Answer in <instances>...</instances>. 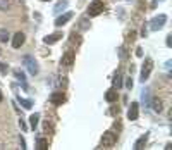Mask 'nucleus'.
I'll list each match as a JSON object with an SVG mask.
<instances>
[{"label":"nucleus","instance_id":"nucleus-20","mask_svg":"<svg viewBox=\"0 0 172 150\" xmlns=\"http://www.w3.org/2000/svg\"><path fill=\"white\" fill-rule=\"evenodd\" d=\"M66 5H67V2H66V0H64V2H59V4L55 5V9H53V12H55V14H59V12L62 11V9L66 7Z\"/></svg>","mask_w":172,"mask_h":150},{"label":"nucleus","instance_id":"nucleus-12","mask_svg":"<svg viewBox=\"0 0 172 150\" xmlns=\"http://www.w3.org/2000/svg\"><path fill=\"white\" fill-rule=\"evenodd\" d=\"M146 142H148V133H145L143 136H139V138L136 140V143H134V148H136V150H141V148H145Z\"/></svg>","mask_w":172,"mask_h":150},{"label":"nucleus","instance_id":"nucleus-27","mask_svg":"<svg viewBox=\"0 0 172 150\" xmlns=\"http://www.w3.org/2000/svg\"><path fill=\"white\" fill-rule=\"evenodd\" d=\"M172 45V35H167V47Z\"/></svg>","mask_w":172,"mask_h":150},{"label":"nucleus","instance_id":"nucleus-1","mask_svg":"<svg viewBox=\"0 0 172 150\" xmlns=\"http://www.w3.org/2000/svg\"><path fill=\"white\" fill-rule=\"evenodd\" d=\"M117 142V135L114 131H107L103 133L102 136V142H100V148H112Z\"/></svg>","mask_w":172,"mask_h":150},{"label":"nucleus","instance_id":"nucleus-21","mask_svg":"<svg viewBox=\"0 0 172 150\" xmlns=\"http://www.w3.org/2000/svg\"><path fill=\"white\" fill-rule=\"evenodd\" d=\"M71 43H76V45H79L81 43V36L76 33H71Z\"/></svg>","mask_w":172,"mask_h":150},{"label":"nucleus","instance_id":"nucleus-30","mask_svg":"<svg viewBox=\"0 0 172 150\" xmlns=\"http://www.w3.org/2000/svg\"><path fill=\"white\" fill-rule=\"evenodd\" d=\"M136 55H138V57H141V55H143V52H141V49H138V50H136Z\"/></svg>","mask_w":172,"mask_h":150},{"label":"nucleus","instance_id":"nucleus-31","mask_svg":"<svg viewBox=\"0 0 172 150\" xmlns=\"http://www.w3.org/2000/svg\"><path fill=\"white\" fill-rule=\"evenodd\" d=\"M4 100V95H2V91H0V102Z\"/></svg>","mask_w":172,"mask_h":150},{"label":"nucleus","instance_id":"nucleus-10","mask_svg":"<svg viewBox=\"0 0 172 150\" xmlns=\"http://www.w3.org/2000/svg\"><path fill=\"white\" fill-rule=\"evenodd\" d=\"M72 19V12H66V14L59 16V17L55 19V26H64V24L67 23V21H71Z\"/></svg>","mask_w":172,"mask_h":150},{"label":"nucleus","instance_id":"nucleus-19","mask_svg":"<svg viewBox=\"0 0 172 150\" xmlns=\"http://www.w3.org/2000/svg\"><path fill=\"white\" fill-rule=\"evenodd\" d=\"M141 98H143V104H145L146 107H150V91H148V90H145V91H143Z\"/></svg>","mask_w":172,"mask_h":150},{"label":"nucleus","instance_id":"nucleus-9","mask_svg":"<svg viewBox=\"0 0 172 150\" xmlns=\"http://www.w3.org/2000/svg\"><path fill=\"white\" fill-rule=\"evenodd\" d=\"M24 41H26V36H24V33L17 31V33L14 35V38H12V47H14V49H19V47L24 43Z\"/></svg>","mask_w":172,"mask_h":150},{"label":"nucleus","instance_id":"nucleus-2","mask_svg":"<svg viewBox=\"0 0 172 150\" xmlns=\"http://www.w3.org/2000/svg\"><path fill=\"white\" fill-rule=\"evenodd\" d=\"M103 9H105V5L102 0H93L90 4V7H88V16L90 17H97V16H100L103 12Z\"/></svg>","mask_w":172,"mask_h":150},{"label":"nucleus","instance_id":"nucleus-16","mask_svg":"<svg viewBox=\"0 0 172 150\" xmlns=\"http://www.w3.org/2000/svg\"><path fill=\"white\" fill-rule=\"evenodd\" d=\"M36 148L38 150H47V148H48V142H47L45 138H40L36 142Z\"/></svg>","mask_w":172,"mask_h":150},{"label":"nucleus","instance_id":"nucleus-3","mask_svg":"<svg viewBox=\"0 0 172 150\" xmlns=\"http://www.w3.org/2000/svg\"><path fill=\"white\" fill-rule=\"evenodd\" d=\"M152 69H153V62H152V59H150V57H146V59H145V64H143V68H141V76H139V81L145 83L146 79L150 78V74H152Z\"/></svg>","mask_w":172,"mask_h":150},{"label":"nucleus","instance_id":"nucleus-17","mask_svg":"<svg viewBox=\"0 0 172 150\" xmlns=\"http://www.w3.org/2000/svg\"><path fill=\"white\" fill-rule=\"evenodd\" d=\"M17 100H19V104L23 105L24 109H31V107H33V102H31V100H28V98H21V97H19Z\"/></svg>","mask_w":172,"mask_h":150},{"label":"nucleus","instance_id":"nucleus-13","mask_svg":"<svg viewBox=\"0 0 172 150\" xmlns=\"http://www.w3.org/2000/svg\"><path fill=\"white\" fill-rule=\"evenodd\" d=\"M105 100H107V102H115L117 100V91L114 90V88H112V90H109L107 93H105Z\"/></svg>","mask_w":172,"mask_h":150},{"label":"nucleus","instance_id":"nucleus-5","mask_svg":"<svg viewBox=\"0 0 172 150\" xmlns=\"http://www.w3.org/2000/svg\"><path fill=\"white\" fill-rule=\"evenodd\" d=\"M165 21H167V16H165V14H160V16H157V17L152 19L150 28H152L153 31H158V30H162V28L165 26Z\"/></svg>","mask_w":172,"mask_h":150},{"label":"nucleus","instance_id":"nucleus-7","mask_svg":"<svg viewBox=\"0 0 172 150\" xmlns=\"http://www.w3.org/2000/svg\"><path fill=\"white\" fill-rule=\"evenodd\" d=\"M139 116V104L138 102H133L131 107H129V110H127V119L129 121H136Z\"/></svg>","mask_w":172,"mask_h":150},{"label":"nucleus","instance_id":"nucleus-14","mask_svg":"<svg viewBox=\"0 0 172 150\" xmlns=\"http://www.w3.org/2000/svg\"><path fill=\"white\" fill-rule=\"evenodd\" d=\"M150 105L153 107L155 112H162V109H164V107H162V100H160V98H153V102H152Z\"/></svg>","mask_w":172,"mask_h":150},{"label":"nucleus","instance_id":"nucleus-24","mask_svg":"<svg viewBox=\"0 0 172 150\" xmlns=\"http://www.w3.org/2000/svg\"><path fill=\"white\" fill-rule=\"evenodd\" d=\"M114 85H115L117 88H120V87H122V79H120V76H119V74L115 76V79H114Z\"/></svg>","mask_w":172,"mask_h":150},{"label":"nucleus","instance_id":"nucleus-4","mask_svg":"<svg viewBox=\"0 0 172 150\" xmlns=\"http://www.w3.org/2000/svg\"><path fill=\"white\" fill-rule=\"evenodd\" d=\"M23 62H24V66L28 68V71H29V74H38V71H40V68H38V62L33 59L31 55H24V59H23Z\"/></svg>","mask_w":172,"mask_h":150},{"label":"nucleus","instance_id":"nucleus-15","mask_svg":"<svg viewBox=\"0 0 172 150\" xmlns=\"http://www.w3.org/2000/svg\"><path fill=\"white\" fill-rule=\"evenodd\" d=\"M14 76L23 83V85H26V76H24V73L21 71V69H14Z\"/></svg>","mask_w":172,"mask_h":150},{"label":"nucleus","instance_id":"nucleus-25","mask_svg":"<svg viewBox=\"0 0 172 150\" xmlns=\"http://www.w3.org/2000/svg\"><path fill=\"white\" fill-rule=\"evenodd\" d=\"M0 71L4 73V74H5V73H7V66H5L4 62H0Z\"/></svg>","mask_w":172,"mask_h":150},{"label":"nucleus","instance_id":"nucleus-26","mask_svg":"<svg viewBox=\"0 0 172 150\" xmlns=\"http://www.w3.org/2000/svg\"><path fill=\"white\" fill-rule=\"evenodd\" d=\"M126 87L129 88V90L133 88V79H131V78H127V81H126Z\"/></svg>","mask_w":172,"mask_h":150},{"label":"nucleus","instance_id":"nucleus-29","mask_svg":"<svg viewBox=\"0 0 172 150\" xmlns=\"http://www.w3.org/2000/svg\"><path fill=\"white\" fill-rule=\"evenodd\" d=\"M45 131H52V126L48 123H45Z\"/></svg>","mask_w":172,"mask_h":150},{"label":"nucleus","instance_id":"nucleus-8","mask_svg":"<svg viewBox=\"0 0 172 150\" xmlns=\"http://www.w3.org/2000/svg\"><path fill=\"white\" fill-rule=\"evenodd\" d=\"M50 102H52L53 105H62L64 102H66V95H64V91H53V93L50 95Z\"/></svg>","mask_w":172,"mask_h":150},{"label":"nucleus","instance_id":"nucleus-22","mask_svg":"<svg viewBox=\"0 0 172 150\" xmlns=\"http://www.w3.org/2000/svg\"><path fill=\"white\" fill-rule=\"evenodd\" d=\"M11 7V2L9 0H0V11H7Z\"/></svg>","mask_w":172,"mask_h":150},{"label":"nucleus","instance_id":"nucleus-6","mask_svg":"<svg viewBox=\"0 0 172 150\" xmlns=\"http://www.w3.org/2000/svg\"><path fill=\"white\" fill-rule=\"evenodd\" d=\"M74 59H76L74 50H67V52L62 55V59H60V64H62V66H66V68H71L72 64H74Z\"/></svg>","mask_w":172,"mask_h":150},{"label":"nucleus","instance_id":"nucleus-11","mask_svg":"<svg viewBox=\"0 0 172 150\" xmlns=\"http://www.w3.org/2000/svg\"><path fill=\"white\" fill-rule=\"evenodd\" d=\"M60 38H62V33L57 31V33H52V35H48V36H45V38H43V41H45L47 45H52V43H57Z\"/></svg>","mask_w":172,"mask_h":150},{"label":"nucleus","instance_id":"nucleus-23","mask_svg":"<svg viewBox=\"0 0 172 150\" xmlns=\"http://www.w3.org/2000/svg\"><path fill=\"white\" fill-rule=\"evenodd\" d=\"M7 38H9L7 30H0V41H7Z\"/></svg>","mask_w":172,"mask_h":150},{"label":"nucleus","instance_id":"nucleus-28","mask_svg":"<svg viewBox=\"0 0 172 150\" xmlns=\"http://www.w3.org/2000/svg\"><path fill=\"white\" fill-rule=\"evenodd\" d=\"M19 142H21V148H26V142H24V138H19Z\"/></svg>","mask_w":172,"mask_h":150},{"label":"nucleus","instance_id":"nucleus-18","mask_svg":"<svg viewBox=\"0 0 172 150\" xmlns=\"http://www.w3.org/2000/svg\"><path fill=\"white\" fill-rule=\"evenodd\" d=\"M38 121H40V114H33V116L29 117V124H31V128H36L38 126Z\"/></svg>","mask_w":172,"mask_h":150}]
</instances>
